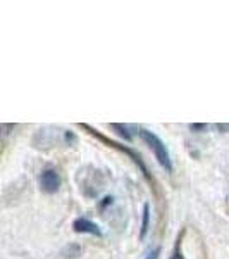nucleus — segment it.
<instances>
[{"label":"nucleus","instance_id":"f257e3e1","mask_svg":"<svg viewBox=\"0 0 229 259\" xmlns=\"http://www.w3.org/2000/svg\"><path fill=\"white\" fill-rule=\"evenodd\" d=\"M140 139L148 145L155 154V159L159 161V164L164 168L167 173H173V159L169 156V150L165 147V144L160 140L159 135H155L153 132H150L147 128H140Z\"/></svg>","mask_w":229,"mask_h":259},{"label":"nucleus","instance_id":"f03ea898","mask_svg":"<svg viewBox=\"0 0 229 259\" xmlns=\"http://www.w3.org/2000/svg\"><path fill=\"white\" fill-rule=\"evenodd\" d=\"M80 126L83 128V130H86V132L90 133V135H93V137H97V139L100 140V142H103L105 145H109V147H112V149H118V150H121V152H124L126 154L128 157H131L133 159V162H135L136 166L141 169V173L145 175L147 178H150V175H148V169H147V166H145V162H143V159H141V156L136 150H133V149H130V147H126V145H123V144H119V142H114V140H109L107 137H103L102 133L98 132V130H95V128H91L90 124H85V123H81Z\"/></svg>","mask_w":229,"mask_h":259},{"label":"nucleus","instance_id":"7ed1b4c3","mask_svg":"<svg viewBox=\"0 0 229 259\" xmlns=\"http://www.w3.org/2000/svg\"><path fill=\"white\" fill-rule=\"evenodd\" d=\"M61 183H62L61 175L55 169H45L40 175V189L45 194H55L61 189Z\"/></svg>","mask_w":229,"mask_h":259},{"label":"nucleus","instance_id":"20e7f679","mask_svg":"<svg viewBox=\"0 0 229 259\" xmlns=\"http://www.w3.org/2000/svg\"><path fill=\"white\" fill-rule=\"evenodd\" d=\"M73 228L76 233H88V235L102 237V230L97 223L90 221L88 218H76L73 221Z\"/></svg>","mask_w":229,"mask_h":259},{"label":"nucleus","instance_id":"39448f33","mask_svg":"<svg viewBox=\"0 0 229 259\" xmlns=\"http://www.w3.org/2000/svg\"><path fill=\"white\" fill-rule=\"evenodd\" d=\"M148 225H150V204H143V216H141V228H140V239L143 240L147 237L148 232Z\"/></svg>","mask_w":229,"mask_h":259},{"label":"nucleus","instance_id":"423d86ee","mask_svg":"<svg viewBox=\"0 0 229 259\" xmlns=\"http://www.w3.org/2000/svg\"><path fill=\"white\" fill-rule=\"evenodd\" d=\"M61 254L66 259H76V257L81 256V245L80 244H74V242H71V244H68L64 249H62Z\"/></svg>","mask_w":229,"mask_h":259},{"label":"nucleus","instance_id":"0eeeda50","mask_svg":"<svg viewBox=\"0 0 229 259\" xmlns=\"http://www.w3.org/2000/svg\"><path fill=\"white\" fill-rule=\"evenodd\" d=\"M110 128L112 130H116V132L119 133L123 139H126V140H131V132H130V126H126V124H119V123H112L110 124Z\"/></svg>","mask_w":229,"mask_h":259},{"label":"nucleus","instance_id":"6e6552de","mask_svg":"<svg viewBox=\"0 0 229 259\" xmlns=\"http://www.w3.org/2000/svg\"><path fill=\"white\" fill-rule=\"evenodd\" d=\"M159 256H160V247H155L153 250H150L145 259H159Z\"/></svg>","mask_w":229,"mask_h":259},{"label":"nucleus","instance_id":"1a4fd4ad","mask_svg":"<svg viewBox=\"0 0 229 259\" xmlns=\"http://www.w3.org/2000/svg\"><path fill=\"white\" fill-rule=\"evenodd\" d=\"M190 130H193V132H203V130H207V124L193 123V124H190Z\"/></svg>","mask_w":229,"mask_h":259},{"label":"nucleus","instance_id":"9d476101","mask_svg":"<svg viewBox=\"0 0 229 259\" xmlns=\"http://www.w3.org/2000/svg\"><path fill=\"white\" fill-rule=\"evenodd\" d=\"M170 259H185V256H183L180 250H176V252H174L173 256H170Z\"/></svg>","mask_w":229,"mask_h":259},{"label":"nucleus","instance_id":"9b49d317","mask_svg":"<svg viewBox=\"0 0 229 259\" xmlns=\"http://www.w3.org/2000/svg\"><path fill=\"white\" fill-rule=\"evenodd\" d=\"M217 130L224 132V130H229V124H217Z\"/></svg>","mask_w":229,"mask_h":259}]
</instances>
